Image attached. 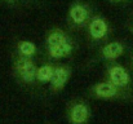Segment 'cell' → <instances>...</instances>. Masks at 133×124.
<instances>
[{"mask_svg": "<svg viewBox=\"0 0 133 124\" xmlns=\"http://www.w3.org/2000/svg\"><path fill=\"white\" fill-rule=\"evenodd\" d=\"M36 66L29 57L19 56L14 61V71L25 83H34L36 80Z\"/></svg>", "mask_w": 133, "mask_h": 124, "instance_id": "1", "label": "cell"}, {"mask_svg": "<svg viewBox=\"0 0 133 124\" xmlns=\"http://www.w3.org/2000/svg\"><path fill=\"white\" fill-rule=\"evenodd\" d=\"M107 74H109V82L112 83L116 88H125L129 84V80H131L129 73L125 70V67L120 65L110 66Z\"/></svg>", "mask_w": 133, "mask_h": 124, "instance_id": "2", "label": "cell"}, {"mask_svg": "<svg viewBox=\"0 0 133 124\" xmlns=\"http://www.w3.org/2000/svg\"><path fill=\"white\" fill-rule=\"evenodd\" d=\"M88 31H89V36L93 40H101V39H103L107 35L109 25H107L105 18H102L99 16H96V17H93L89 21Z\"/></svg>", "mask_w": 133, "mask_h": 124, "instance_id": "3", "label": "cell"}, {"mask_svg": "<svg viewBox=\"0 0 133 124\" xmlns=\"http://www.w3.org/2000/svg\"><path fill=\"white\" fill-rule=\"evenodd\" d=\"M89 8L82 3H75L69 9V18L74 25L83 26L89 19Z\"/></svg>", "mask_w": 133, "mask_h": 124, "instance_id": "4", "label": "cell"}, {"mask_svg": "<svg viewBox=\"0 0 133 124\" xmlns=\"http://www.w3.org/2000/svg\"><path fill=\"white\" fill-rule=\"evenodd\" d=\"M124 50H125V47L123 43L111 41V43H107L106 45L102 47L101 57L103 60H107V61H114V60H118L120 56H123Z\"/></svg>", "mask_w": 133, "mask_h": 124, "instance_id": "5", "label": "cell"}, {"mask_svg": "<svg viewBox=\"0 0 133 124\" xmlns=\"http://www.w3.org/2000/svg\"><path fill=\"white\" fill-rule=\"evenodd\" d=\"M69 78H70V70L65 66H57V67H54L53 76L49 83L54 90H61L67 84Z\"/></svg>", "mask_w": 133, "mask_h": 124, "instance_id": "6", "label": "cell"}, {"mask_svg": "<svg viewBox=\"0 0 133 124\" xmlns=\"http://www.w3.org/2000/svg\"><path fill=\"white\" fill-rule=\"evenodd\" d=\"M89 119V109L83 102L75 103L70 110V122L72 124H85Z\"/></svg>", "mask_w": 133, "mask_h": 124, "instance_id": "7", "label": "cell"}, {"mask_svg": "<svg viewBox=\"0 0 133 124\" xmlns=\"http://www.w3.org/2000/svg\"><path fill=\"white\" fill-rule=\"evenodd\" d=\"M74 47H72V43L70 39L62 41L57 45H53L50 48H46V52L49 54V57L54 58V60H61V58H65L67 56L71 54Z\"/></svg>", "mask_w": 133, "mask_h": 124, "instance_id": "8", "label": "cell"}, {"mask_svg": "<svg viewBox=\"0 0 133 124\" xmlns=\"http://www.w3.org/2000/svg\"><path fill=\"white\" fill-rule=\"evenodd\" d=\"M93 92L94 96L97 98H102V100H110L114 98L118 94V88L110 82H103L98 83L93 87Z\"/></svg>", "mask_w": 133, "mask_h": 124, "instance_id": "9", "label": "cell"}, {"mask_svg": "<svg viewBox=\"0 0 133 124\" xmlns=\"http://www.w3.org/2000/svg\"><path fill=\"white\" fill-rule=\"evenodd\" d=\"M67 39H69V36L63 31H61V30H53V31H50L48 34V36L45 39V45H46V48H50L53 45H57V44H59L62 41L67 40Z\"/></svg>", "mask_w": 133, "mask_h": 124, "instance_id": "10", "label": "cell"}, {"mask_svg": "<svg viewBox=\"0 0 133 124\" xmlns=\"http://www.w3.org/2000/svg\"><path fill=\"white\" fill-rule=\"evenodd\" d=\"M17 49L19 52V56L31 58L36 53V45L30 40H21L17 45Z\"/></svg>", "mask_w": 133, "mask_h": 124, "instance_id": "11", "label": "cell"}, {"mask_svg": "<svg viewBox=\"0 0 133 124\" xmlns=\"http://www.w3.org/2000/svg\"><path fill=\"white\" fill-rule=\"evenodd\" d=\"M54 67L52 65H43L39 69H36V80L42 83H49L53 76Z\"/></svg>", "mask_w": 133, "mask_h": 124, "instance_id": "12", "label": "cell"}, {"mask_svg": "<svg viewBox=\"0 0 133 124\" xmlns=\"http://www.w3.org/2000/svg\"><path fill=\"white\" fill-rule=\"evenodd\" d=\"M5 1H9V3H13V1H16V0H5Z\"/></svg>", "mask_w": 133, "mask_h": 124, "instance_id": "13", "label": "cell"}, {"mask_svg": "<svg viewBox=\"0 0 133 124\" xmlns=\"http://www.w3.org/2000/svg\"><path fill=\"white\" fill-rule=\"evenodd\" d=\"M111 1H123V0H111Z\"/></svg>", "mask_w": 133, "mask_h": 124, "instance_id": "14", "label": "cell"}, {"mask_svg": "<svg viewBox=\"0 0 133 124\" xmlns=\"http://www.w3.org/2000/svg\"><path fill=\"white\" fill-rule=\"evenodd\" d=\"M132 67H133V57H132Z\"/></svg>", "mask_w": 133, "mask_h": 124, "instance_id": "15", "label": "cell"}, {"mask_svg": "<svg viewBox=\"0 0 133 124\" xmlns=\"http://www.w3.org/2000/svg\"><path fill=\"white\" fill-rule=\"evenodd\" d=\"M132 32H133V26H132Z\"/></svg>", "mask_w": 133, "mask_h": 124, "instance_id": "16", "label": "cell"}]
</instances>
